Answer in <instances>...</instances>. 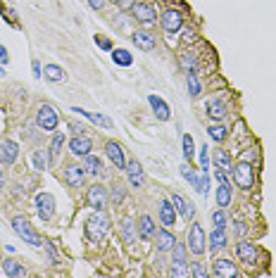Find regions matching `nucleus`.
<instances>
[{
    "label": "nucleus",
    "mask_w": 276,
    "mask_h": 278,
    "mask_svg": "<svg viewBox=\"0 0 276 278\" xmlns=\"http://www.w3.org/2000/svg\"><path fill=\"white\" fill-rule=\"evenodd\" d=\"M110 233V216L100 209L86 221V238L91 243H103Z\"/></svg>",
    "instance_id": "nucleus-1"
},
{
    "label": "nucleus",
    "mask_w": 276,
    "mask_h": 278,
    "mask_svg": "<svg viewBox=\"0 0 276 278\" xmlns=\"http://www.w3.org/2000/svg\"><path fill=\"white\" fill-rule=\"evenodd\" d=\"M12 228H15V233L24 240V243H29V245H33V247L43 245V240L38 238V233L31 228V224L24 219V216H15V219H12Z\"/></svg>",
    "instance_id": "nucleus-2"
},
{
    "label": "nucleus",
    "mask_w": 276,
    "mask_h": 278,
    "mask_svg": "<svg viewBox=\"0 0 276 278\" xmlns=\"http://www.w3.org/2000/svg\"><path fill=\"white\" fill-rule=\"evenodd\" d=\"M231 171H233V181H236L238 188L250 190V188L255 185V169H252V164H248V162H238Z\"/></svg>",
    "instance_id": "nucleus-3"
},
{
    "label": "nucleus",
    "mask_w": 276,
    "mask_h": 278,
    "mask_svg": "<svg viewBox=\"0 0 276 278\" xmlns=\"http://www.w3.org/2000/svg\"><path fill=\"white\" fill-rule=\"evenodd\" d=\"M36 124H38L41 131H55L57 128V112L50 105H41L38 114H36Z\"/></svg>",
    "instance_id": "nucleus-4"
},
{
    "label": "nucleus",
    "mask_w": 276,
    "mask_h": 278,
    "mask_svg": "<svg viewBox=\"0 0 276 278\" xmlns=\"http://www.w3.org/2000/svg\"><path fill=\"white\" fill-rule=\"evenodd\" d=\"M36 209L43 221H50L55 216V198L50 193H38L36 195Z\"/></svg>",
    "instance_id": "nucleus-5"
},
{
    "label": "nucleus",
    "mask_w": 276,
    "mask_h": 278,
    "mask_svg": "<svg viewBox=\"0 0 276 278\" xmlns=\"http://www.w3.org/2000/svg\"><path fill=\"white\" fill-rule=\"evenodd\" d=\"M86 202H88V207H93L95 212L105 209V204H108V190L100 183L91 185V188H88V195H86Z\"/></svg>",
    "instance_id": "nucleus-6"
},
{
    "label": "nucleus",
    "mask_w": 276,
    "mask_h": 278,
    "mask_svg": "<svg viewBox=\"0 0 276 278\" xmlns=\"http://www.w3.org/2000/svg\"><path fill=\"white\" fill-rule=\"evenodd\" d=\"M188 250H191L193 254H202V252H205V233H202L198 221L188 228Z\"/></svg>",
    "instance_id": "nucleus-7"
},
{
    "label": "nucleus",
    "mask_w": 276,
    "mask_h": 278,
    "mask_svg": "<svg viewBox=\"0 0 276 278\" xmlns=\"http://www.w3.org/2000/svg\"><path fill=\"white\" fill-rule=\"evenodd\" d=\"M105 154H108L110 162H112L117 169H126V154H124V148L117 143V140L105 143Z\"/></svg>",
    "instance_id": "nucleus-8"
},
{
    "label": "nucleus",
    "mask_w": 276,
    "mask_h": 278,
    "mask_svg": "<svg viewBox=\"0 0 276 278\" xmlns=\"http://www.w3.org/2000/svg\"><path fill=\"white\" fill-rule=\"evenodd\" d=\"M184 26V15L179 12V10H167L165 15H162V29L169 31V33H176V31H181Z\"/></svg>",
    "instance_id": "nucleus-9"
},
{
    "label": "nucleus",
    "mask_w": 276,
    "mask_h": 278,
    "mask_svg": "<svg viewBox=\"0 0 276 278\" xmlns=\"http://www.w3.org/2000/svg\"><path fill=\"white\" fill-rule=\"evenodd\" d=\"M62 176H64L67 185H72V188H79V185H83V176H86V169H83V167H79V164H67Z\"/></svg>",
    "instance_id": "nucleus-10"
},
{
    "label": "nucleus",
    "mask_w": 276,
    "mask_h": 278,
    "mask_svg": "<svg viewBox=\"0 0 276 278\" xmlns=\"http://www.w3.org/2000/svg\"><path fill=\"white\" fill-rule=\"evenodd\" d=\"M212 274L219 278H233V276H238V269H236V264L231 262V259H215Z\"/></svg>",
    "instance_id": "nucleus-11"
},
{
    "label": "nucleus",
    "mask_w": 276,
    "mask_h": 278,
    "mask_svg": "<svg viewBox=\"0 0 276 278\" xmlns=\"http://www.w3.org/2000/svg\"><path fill=\"white\" fill-rule=\"evenodd\" d=\"M91 150H93V143L86 136H74L69 140V152L77 154V157H86V154H91Z\"/></svg>",
    "instance_id": "nucleus-12"
},
{
    "label": "nucleus",
    "mask_w": 276,
    "mask_h": 278,
    "mask_svg": "<svg viewBox=\"0 0 276 278\" xmlns=\"http://www.w3.org/2000/svg\"><path fill=\"white\" fill-rule=\"evenodd\" d=\"M17 154H19L17 143H12V140H2L0 143V164H15Z\"/></svg>",
    "instance_id": "nucleus-13"
},
{
    "label": "nucleus",
    "mask_w": 276,
    "mask_h": 278,
    "mask_svg": "<svg viewBox=\"0 0 276 278\" xmlns=\"http://www.w3.org/2000/svg\"><path fill=\"white\" fill-rule=\"evenodd\" d=\"M126 176H129V183L134 188H140L145 183V174H143V167L138 162H126Z\"/></svg>",
    "instance_id": "nucleus-14"
},
{
    "label": "nucleus",
    "mask_w": 276,
    "mask_h": 278,
    "mask_svg": "<svg viewBox=\"0 0 276 278\" xmlns=\"http://www.w3.org/2000/svg\"><path fill=\"white\" fill-rule=\"evenodd\" d=\"M131 41H134L140 50H145V52L155 50V46H157V41H155V36L150 31H136V33L131 36Z\"/></svg>",
    "instance_id": "nucleus-15"
},
{
    "label": "nucleus",
    "mask_w": 276,
    "mask_h": 278,
    "mask_svg": "<svg viewBox=\"0 0 276 278\" xmlns=\"http://www.w3.org/2000/svg\"><path fill=\"white\" fill-rule=\"evenodd\" d=\"M131 12H134V17H136L138 22H143V24H153L155 22V10L150 5H145V2H134Z\"/></svg>",
    "instance_id": "nucleus-16"
},
{
    "label": "nucleus",
    "mask_w": 276,
    "mask_h": 278,
    "mask_svg": "<svg viewBox=\"0 0 276 278\" xmlns=\"http://www.w3.org/2000/svg\"><path fill=\"white\" fill-rule=\"evenodd\" d=\"M148 102H150V107H153L155 117L160 119V122H167L169 117H171V112H169V105L162 100V98H157V95H150L148 98Z\"/></svg>",
    "instance_id": "nucleus-17"
},
{
    "label": "nucleus",
    "mask_w": 276,
    "mask_h": 278,
    "mask_svg": "<svg viewBox=\"0 0 276 278\" xmlns=\"http://www.w3.org/2000/svg\"><path fill=\"white\" fill-rule=\"evenodd\" d=\"M236 252H238V257H241V262L246 264H255V259H257V250H255V245L252 243H248V240H243V243H238V247H236Z\"/></svg>",
    "instance_id": "nucleus-18"
},
{
    "label": "nucleus",
    "mask_w": 276,
    "mask_h": 278,
    "mask_svg": "<svg viewBox=\"0 0 276 278\" xmlns=\"http://www.w3.org/2000/svg\"><path fill=\"white\" fill-rule=\"evenodd\" d=\"M160 221H162L165 226H174V224H176V209H174L171 200L160 202Z\"/></svg>",
    "instance_id": "nucleus-19"
},
{
    "label": "nucleus",
    "mask_w": 276,
    "mask_h": 278,
    "mask_svg": "<svg viewBox=\"0 0 276 278\" xmlns=\"http://www.w3.org/2000/svg\"><path fill=\"white\" fill-rule=\"evenodd\" d=\"M171 204H174V209H176L181 216H186V219H193V207H191V202L186 200L184 195L174 193V195H171Z\"/></svg>",
    "instance_id": "nucleus-20"
},
{
    "label": "nucleus",
    "mask_w": 276,
    "mask_h": 278,
    "mask_svg": "<svg viewBox=\"0 0 276 278\" xmlns=\"http://www.w3.org/2000/svg\"><path fill=\"white\" fill-rule=\"evenodd\" d=\"M226 243H229V235H226V231L224 228H212V233H210V250L215 252V250H221V247H226Z\"/></svg>",
    "instance_id": "nucleus-21"
},
{
    "label": "nucleus",
    "mask_w": 276,
    "mask_h": 278,
    "mask_svg": "<svg viewBox=\"0 0 276 278\" xmlns=\"http://www.w3.org/2000/svg\"><path fill=\"white\" fill-rule=\"evenodd\" d=\"M155 240H157V250L160 252H167V250H171V247L176 245V238L169 231H157L155 233Z\"/></svg>",
    "instance_id": "nucleus-22"
},
{
    "label": "nucleus",
    "mask_w": 276,
    "mask_h": 278,
    "mask_svg": "<svg viewBox=\"0 0 276 278\" xmlns=\"http://www.w3.org/2000/svg\"><path fill=\"white\" fill-rule=\"evenodd\" d=\"M83 159H86V162H83V169H86V174H91V176L103 174V159H100V157H95V154H86Z\"/></svg>",
    "instance_id": "nucleus-23"
},
{
    "label": "nucleus",
    "mask_w": 276,
    "mask_h": 278,
    "mask_svg": "<svg viewBox=\"0 0 276 278\" xmlns=\"http://www.w3.org/2000/svg\"><path fill=\"white\" fill-rule=\"evenodd\" d=\"M43 76H46L48 81H53V83H62V81L67 78V74H64V69H62V67H57V64H46V69H43Z\"/></svg>",
    "instance_id": "nucleus-24"
},
{
    "label": "nucleus",
    "mask_w": 276,
    "mask_h": 278,
    "mask_svg": "<svg viewBox=\"0 0 276 278\" xmlns=\"http://www.w3.org/2000/svg\"><path fill=\"white\" fill-rule=\"evenodd\" d=\"M138 233H140V238H145V240L155 235V224L148 214H143L140 219H138Z\"/></svg>",
    "instance_id": "nucleus-25"
},
{
    "label": "nucleus",
    "mask_w": 276,
    "mask_h": 278,
    "mask_svg": "<svg viewBox=\"0 0 276 278\" xmlns=\"http://www.w3.org/2000/svg\"><path fill=\"white\" fill-rule=\"evenodd\" d=\"M72 112H77V114H81V117H88L91 122L100 124L103 128H112V122H110L108 117H103V114H93V112H86V109H81V107H72Z\"/></svg>",
    "instance_id": "nucleus-26"
},
{
    "label": "nucleus",
    "mask_w": 276,
    "mask_h": 278,
    "mask_svg": "<svg viewBox=\"0 0 276 278\" xmlns=\"http://www.w3.org/2000/svg\"><path fill=\"white\" fill-rule=\"evenodd\" d=\"M215 167L221 171H231L233 169V162H231V154L224 150H215Z\"/></svg>",
    "instance_id": "nucleus-27"
},
{
    "label": "nucleus",
    "mask_w": 276,
    "mask_h": 278,
    "mask_svg": "<svg viewBox=\"0 0 276 278\" xmlns=\"http://www.w3.org/2000/svg\"><path fill=\"white\" fill-rule=\"evenodd\" d=\"M215 198H217V204H219L221 209H224V207H229V204H231V185L229 183H221L219 188H217Z\"/></svg>",
    "instance_id": "nucleus-28"
},
{
    "label": "nucleus",
    "mask_w": 276,
    "mask_h": 278,
    "mask_svg": "<svg viewBox=\"0 0 276 278\" xmlns=\"http://www.w3.org/2000/svg\"><path fill=\"white\" fill-rule=\"evenodd\" d=\"M207 114H210L212 119H224V117H226V105H224L221 100H210V102H207Z\"/></svg>",
    "instance_id": "nucleus-29"
},
{
    "label": "nucleus",
    "mask_w": 276,
    "mask_h": 278,
    "mask_svg": "<svg viewBox=\"0 0 276 278\" xmlns=\"http://www.w3.org/2000/svg\"><path fill=\"white\" fill-rule=\"evenodd\" d=\"M179 64H181V69H184L186 74L195 72V67H198V60H195V52H181V57H179Z\"/></svg>",
    "instance_id": "nucleus-30"
},
{
    "label": "nucleus",
    "mask_w": 276,
    "mask_h": 278,
    "mask_svg": "<svg viewBox=\"0 0 276 278\" xmlns=\"http://www.w3.org/2000/svg\"><path fill=\"white\" fill-rule=\"evenodd\" d=\"M207 136L212 140H217V143H221V140H226V136H229V128H226L224 124H212V126L207 128Z\"/></svg>",
    "instance_id": "nucleus-31"
},
{
    "label": "nucleus",
    "mask_w": 276,
    "mask_h": 278,
    "mask_svg": "<svg viewBox=\"0 0 276 278\" xmlns=\"http://www.w3.org/2000/svg\"><path fill=\"white\" fill-rule=\"evenodd\" d=\"M171 262L174 264H188V252H186V245L176 243L171 247Z\"/></svg>",
    "instance_id": "nucleus-32"
},
{
    "label": "nucleus",
    "mask_w": 276,
    "mask_h": 278,
    "mask_svg": "<svg viewBox=\"0 0 276 278\" xmlns=\"http://www.w3.org/2000/svg\"><path fill=\"white\" fill-rule=\"evenodd\" d=\"M31 159H33V167H36V169H38V171L48 169V164H50V154H48L46 150H36Z\"/></svg>",
    "instance_id": "nucleus-33"
},
{
    "label": "nucleus",
    "mask_w": 276,
    "mask_h": 278,
    "mask_svg": "<svg viewBox=\"0 0 276 278\" xmlns=\"http://www.w3.org/2000/svg\"><path fill=\"white\" fill-rule=\"evenodd\" d=\"M136 228H138V224H134L131 219L122 221V238L126 240V243H134V238H136Z\"/></svg>",
    "instance_id": "nucleus-34"
},
{
    "label": "nucleus",
    "mask_w": 276,
    "mask_h": 278,
    "mask_svg": "<svg viewBox=\"0 0 276 278\" xmlns=\"http://www.w3.org/2000/svg\"><path fill=\"white\" fill-rule=\"evenodd\" d=\"M5 274H7V276H24V274H27V269H24V266H22V264L19 262H15V259H5Z\"/></svg>",
    "instance_id": "nucleus-35"
},
{
    "label": "nucleus",
    "mask_w": 276,
    "mask_h": 278,
    "mask_svg": "<svg viewBox=\"0 0 276 278\" xmlns=\"http://www.w3.org/2000/svg\"><path fill=\"white\" fill-rule=\"evenodd\" d=\"M62 145H64V136H62V133H55V136H53V143H50V159H53V162L60 157Z\"/></svg>",
    "instance_id": "nucleus-36"
},
{
    "label": "nucleus",
    "mask_w": 276,
    "mask_h": 278,
    "mask_svg": "<svg viewBox=\"0 0 276 278\" xmlns=\"http://www.w3.org/2000/svg\"><path fill=\"white\" fill-rule=\"evenodd\" d=\"M186 83H188V93H191L193 98L202 93V83L198 81V76H195V72H191V74L186 76Z\"/></svg>",
    "instance_id": "nucleus-37"
},
{
    "label": "nucleus",
    "mask_w": 276,
    "mask_h": 278,
    "mask_svg": "<svg viewBox=\"0 0 276 278\" xmlns=\"http://www.w3.org/2000/svg\"><path fill=\"white\" fill-rule=\"evenodd\" d=\"M112 60H114V64H122V67H131V62H134V57L126 52V50H112Z\"/></svg>",
    "instance_id": "nucleus-38"
},
{
    "label": "nucleus",
    "mask_w": 276,
    "mask_h": 278,
    "mask_svg": "<svg viewBox=\"0 0 276 278\" xmlns=\"http://www.w3.org/2000/svg\"><path fill=\"white\" fill-rule=\"evenodd\" d=\"M181 174L186 176V181H188V183L195 185V188L200 190V176L193 169H191V164H181Z\"/></svg>",
    "instance_id": "nucleus-39"
},
{
    "label": "nucleus",
    "mask_w": 276,
    "mask_h": 278,
    "mask_svg": "<svg viewBox=\"0 0 276 278\" xmlns=\"http://www.w3.org/2000/svg\"><path fill=\"white\" fill-rule=\"evenodd\" d=\"M212 226H217V228H224V226H226V214H224L221 209L212 212Z\"/></svg>",
    "instance_id": "nucleus-40"
},
{
    "label": "nucleus",
    "mask_w": 276,
    "mask_h": 278,
    "mask_svg": "<svg viewBox=\"0 0 276 278\" xmlns=\"http://www.w3.org/2000/svg\"><path fill=\"white\" fill-rule=\"evenodd\" d=\"M184 154H186V159H193V154H195V150H193V138L186 133L184 136Z\"/></svg>",
    "instance_id": "nucleus-41"
},
{
    "label": "nucleus",
    "mask_w": 276,
    "mask_h": 278,
    "mask_svg": "<svg viewBox=\"0 0 276 278\" xmlns=\"http://www.w3.org/2000/svg\"><path fill=\"white\" fill-rule=\"evenodd\" d=\"M124 200V185L122 183H114L112 185V202L114 204H119Z\"/></svg>",
    "instance_id": "nucleus-42"
},
{
    "label": "nucleus",
    "mask_w": 276,
    "mask_h": 278,
    "mask_svg": "<svg viewBox=\"0 0 276 278\" xmlns=\"http://www.w3.org/2000/svg\"><path fill=\"white\" fill-rule=\"evenodd\" d=\"M200 164H202V171L210 169V150L202 145V150H200Z\"/></svg>",
    "instance_id": "nucleus-43"
},
{
    "label": "nucleus",
    "mask_w": 276,
    "mask_h": 278,
    "mask_svg": "<svg viewBox=\"0 0 276 278\" xmlns=\"http://www.w3.org/2000/svg\"><path fill=\"white\" fill-rule=\"evenodd\" d=\"M169 274L171 276H188V269H186V264H174Z\"/></svg>",
    "instance_id": "nucleus-44"
},
{
    "label": "nucleus",
    "mask_w": 276,
    "mask_h": 278,
    "mask_svg": "<svg viewBox=\"0 0 276 278\" xmlns=\"http://www.w3.org/2000/svg\"><path fill=\"white\" fill-rule=\"evenodd\" d=\"M43 247H46V252H48V257H50V262L57 264V252H55V247L50 245V243H43Z\"/></svg>",
    "instance_id": "nucleus-45"
},
{
    "label": "nucleus",
    "mask_w": 276,
    "mask_h": 278,
    "mask_svg": "<svg viewBox=\"0 0 276 278\" xmlns=\"http://www.w3.org/2000/svg\"><path fill=\"white\" fill-rule=\"evenodd\" d=\"M191 274H193V276H198V278H205V276H207V271H205V269H202V266H200L198 262L193 264V269H191Z\"/></svg>",
    "instance_id": "nucleus-46"
},
{
    "label": "nucleus",
    "mask_w": 276,
    "mask_h": 278,
    "mask_svg": "<svg viewBox=\"0 0 276 278\" xmlns=\"http://www.w3.org/2000/svg\"><path fill=\"white\" fill-rule=\"evenodd\" d=\"M215 178L219 181V183H229V178H226V171H221V169H215Z\"/></svg>",
    "instance_id": "nucleus-47"
},
{
    "label": "nucleus",
    "mask_w": 276,
    "mask_h": 278,
    "mask_svg": "<svg viewBox=\"0 0 276 278\" xmlns=\"http://www.w3.org/2000/svg\"><path fill=\"white\" fill-rule=\"evenodd\" d=\"M95 43L100 48H105V50H112V43H110L108 38H100V36H95Z\"/></svg>",
    "instance_id": "nucleus-48"
},
{
    "label": "nucleus",
    "mask_w": 276,
    "mask_h": 278,
    "mask_svg": "<svg viewBox=\"0 0 276 278\" xmlns=\"http://www.w3.org/2000/svg\"><path fill=\"white\" fill-rule=\"evenodd\" d=\"M105 2H108V0H88V5H91L93 10H103V7H105Z\"/></svg>",
    "instance_id": "nucleus-49"
},
{
    "label": "nucleus",
    "mask_w": 276,
    "mask_h": 278,
    "mask_svg": "<svg viewBox=\"0 0 276 278\" xmlns=\"http://www.w3.org/2000/svg\"><path fill=\"white\" fill-rule=\"evenodd\" d=\"M114 2H117L122 10H131V7H134V0H114Z\"/></svg>",
    "instance_id": "nucleus-50"
},
{
    "label": "nucleus",
    "mask_w": 276,
    "mask_h": 278,
    "mask_svg": "<svg viewBox=\"0 0 276 278\" xmlns=\"http://www.w3.org/2000/svg\"><path fill=\"white\" fill-rule=\"evenodd\" d=\"M233 228H236V233H238V235H243V233L248 231V226L243 224V221H236V224H233Z\"/></svg>",
    "instance_id": "nucleus-51"
},
{
    "label": "nucleus",
    "mask_w": 276,
    "mask_h": 278,
    "mask_svg": "<svg viewBox=\"0 0 276 278\" xmlns=\"http://www.w3.org/2000/svg\"><path fill=\"white\" fill-rule=\"evenodd\" d=\"M7 62H10V55H7L5 46H0V64H7Z\"/></svg>",
    "instance_id": "nucleus-52"
},
{
    "label": "nucleus",
    "mask_w": 276,
    "mask_h": 278,
    "mask_svg": "<svg viewBox=\"0 0 276 278\" xmlns=\"http://www.w3.org/2000/svg\"><path fill=\"white\" fill-rule=\"evenodd\" d=\"M33 76L41 78V62L38 60H33Z\"/></svg>",
    "instance_id": "nucleus-53"
},
{
    "label": "nucleus",
    "mask_w": 276,
    "mask_h": 278,
    "mask_svg": "<svg viewBox=\"0 0 276 278\" xmlns=\"http://www.w3.org/2000/svg\"><path fill=\"white\" fill-rule=\"evenodd\" d=\"M193 38H195V36H193V31L188 29V31H186V38H184V41H186V43H191V41H193Z\"/></svg>",
    "instance_id": "nucleus-54"
},
{
    "label": "nucleus",
    "mask_w": 276,
    "mask_h": 278,
    "mask_svg": "<svg viewBox=\"0 0 276 278\" xmlns=\"http://www.w3.org/2000/svg\"><path fill=\"white\" fill-rule=\"evenodd\" d=\"M2 181H5V176H2V171H0V188H2Z\"/></svg>",
    "instance_id": "nucleus-55"
},
{
    "label": "nucleus",
    "mask_w": 276,
    "mask_h": 278,
    "mask_svg": "<svg viewBox=\"0 0 276 278\" xmlns=\"http://www.w3.org/2000/svg\"><path fill=\"white\" fill-rule=\"evenodd\" d=\"M0 266H2V259H0Z\"/></svg>",
    "instance_id": "nucleus-56"
}]
</instances>
